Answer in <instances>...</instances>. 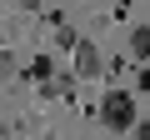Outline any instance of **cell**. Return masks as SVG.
Segmentation results:
<instances>
[{
  "instance_id": "cell-1",
  "label": "cell",
  "mask_w": 150,
  "mask_h": 140,
  "mask_svg": "<svg viewBox=\"0 0 150 140\" xmlns=\"http://www.w3.org/2000/svg\"><path fill=\"white\" fill-rule=\"evenodd\" d=\"M100 120L120 135V130H130L135 125V95H125V90H110L105 100H100Z\"/></svg>"
},
{
  "instance_id": "cell-4",
  "label": "cell",
  "mask_w": 150,
  "mask_h": 140,
  "mask_svg": "<svg viewBox=\"0 0 150 140\" xmlns=\"http://www.w3.org/2000/svg\"><path fill=\"white\" fill-rule=\"evenodd\" d=\"M10 75H15V60H10V55H0V80H10Z\"/></svg>"
},
{
  "instance_id": "cell-2",
  "label": "cell",
  "mask_w": 150,
  "mask_h": 140,
  "mask_svg": "<svg viewBox=\"0 0 150 140\" xmlns=\"http://www.w3.org/2000/svg\"><path fill=\"white\" fill-rule=\"evenodd\" d=\"M70 55H75V75H100V50L90 40H75Z\"/></svg>"
},
{
  "instance_id": "cell-6",
  "label": "cell",
  "mask_w": 150,
  "mask_h": 140,
  "mask_svg": "<svg viewBox=\"0 0 150 140\" xmlns=\"http://www.w3.org/2000/svg\"><path fill=\"white\" fill-rule=\"evenodd\" d=\"M15 5H20V10H35V5H40V0H15Z\"/></svg>"
},
{
  "instance_id": "cell-3",
  "label": "cell",
  "mask_w": 150,
  "mask_h": 140,
  "mask_svg": "<svg viewBox=\"0 0 150 140\" xmlns=\"http://www.w3.org/2000/svg\"><path fill=\"white\" fill-rule=\"evenodd\" d=\"M130 55L135 60H150V25H135L130 30Z\"/></svg>"
},
{
  "instance_id": "cell-5",
  "label": "cell",
  "mask_w": 150,
  "mask_h": 140,
  "mask_svg": "<svg viewBox=\"0 0 150 140\" xmlns=\"http://www.w3.org/2000/svg\"><path fill=\"white\" fill-rule=\"evenodd\" d=\"M135 130V140H150V125H130Z\"/></svg>"
}]
</instances>
